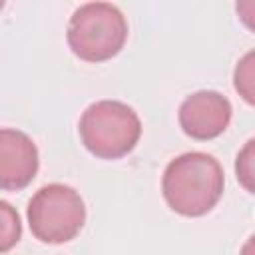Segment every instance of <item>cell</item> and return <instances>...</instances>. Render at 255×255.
<instances>
[{"label": "cell", "instance_id": "6da1fadb", "mask_svg": "<svg viewBox=\"0 0 255 255\" xmlns=\"http://www.w3.org/2000/svg\"><path fill=\"white\" fill-rule=\"evenodd\" d=\"M225 173L221 163L205 151L173 157L161 177V193L171 211L183 217L207 215L221 199Z\"/></svg>", "mask_w": 255, "mask_h": 255}, {"label": "cell", "instance_id": "7a4b0ae2", "mask_svg": "<svg viewBox=\"0 0 255 255\" xmlns=\"http://www.w3.org/2000/svg\"><path fill=\"white\" fill-rule=\"evenodd\" d=\"M66 40L74 56L100 64L118 56L128 40V22L122 10L110 2L78 6L68 22Z\"/></svg>", "mask_w": 255, "mask_h": 255}, {"label": "cell", "instance_id": "3957f363", "mask_svg": "<svg viewBox=\"0 0 255 255\" xmlns=\"http://www.w3.org/2000/svg\"><path fill=\"white\" fill-rule=\"evenodd\" d=\"M84 147L98 159H120L128 155L141 137V120L135 110L118 100L90 104L78 124Z\"/></svg>", "mask_w": 255, "mask_h": 255}, {"label": "cell", "instance_id": "277c9868", "mask_svg": "<svg viewBox=\"0 0 255 255\" xmlns=\"http://www.w3.org/2000/svg\"><path fill=\"white\" fill-rule=\"evenodd\" d=\"M32 235L50 245L72 241L86 223V205L82 195L64 183L40 187L26 209Z\"/></svg>", "mask_w": 255, "mask_h": 255}, {"label": "cell", "instance_id": "5b68a950", "mask_svg": "<svg viewBox=\"0 0 255 255\" xmlns=\"http://www.w3.org/2000/svg\"><path fill=\"white\" fill-rule=\"evenodd\" d=\"M233 116L231 102L215 90H199L187 96L177 112L179 126L185 135L197 141L219 137Z\"/></svg>", "mask_w": 255, "mask_h": 255}, {"label": "cell", "instance_id": "8992f818", "mask_svg": "<svg viewBox=\"0 0 255 255\" xmlns=\"http://www.w3.org/2000/svg\"><path fill=\"white\" fill-rule=\"evenodd\" d=\"M40 157L34 139L12 128L0 129V189L20 191L38 173Z\"/></svg>", "mask_w": 255, "mask_h": 255}, {"label": "cell", "instance_id": "52a82bcc", "mask_svg": "<svg viewBox=\"0 0 255 255\" xmlns=\"http://www.w3.org/2000/svg\"><path fill=\"white\" fill-rule=\"evenodd\" d=\"M22 237V221L8 201L0 199V253H8L18 245Z\"/></svg>", "mask_w": 255, "mask_h": 255}, {"label": "cell", "instance_id": "ba28073f", "mask_svg": "<svg viewBox=\"0 0 255 255\" xmlns=\"http://www.w3.org/2000/svg\"><path fill=\"white\" fill-rule=\"evenodd\" d=\"M253 52H247L235 66V74H233V86L239 92V96L253 106L255 98H253Z\"/></svg>", "mask_w": 255, "mask_h": 255}, {"label": "cell", "instance_id": "9c48e42d", "mask_svg": "<svg viewBox=\"0 0 255 255\" xmlns=\"http://www.w3.org/2000/svg\"><path fill=\"white\" fill-rule=\"evenodd\" d=\"M253 145L255 141L249 139L243 149L237 153V161H235V173H237V179L239 183L245 187L247 193H253Z\"/></svg>", "mask_w": 255, "mask_h": 255}, {"label": "cell", "instance_id": "30bf717a", "mask_svg": "<svg viewBox=\"0 0 255 255\" xmlns=\"http://www.w3.org/2000/svg\"><path fill=\"white\" fill-rule=\"evenodd\" d=\"M2 8H4V2H2V0H0V10H2Z\"/></svg>", "mask_w": 255, "mask_h": 255}]
</instances>
